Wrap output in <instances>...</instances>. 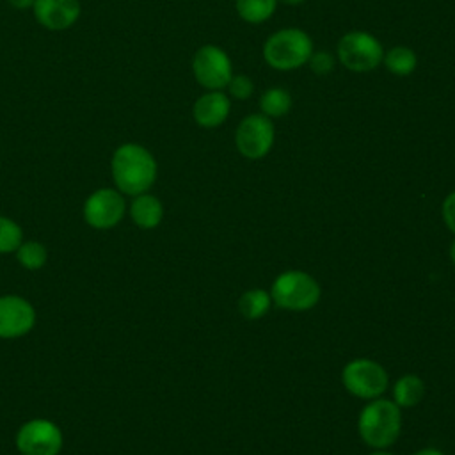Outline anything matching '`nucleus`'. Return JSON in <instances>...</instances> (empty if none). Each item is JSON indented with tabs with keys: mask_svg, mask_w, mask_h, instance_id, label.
<instances>
[{
	"mask_svg": "<svg viewBox=\"0 0 455 455\" xmlns=\"http://www.w3.org/2000/svg\"><path fill=\"white\" fill-rule=\"evenodd\" d=\"M114 183L121 194L139 196L151 188L156 180V160L140 144H121L110 160Z\"/></svg>",
	"mask_w": 455,
	"mask_h": 455,
	"instance_id": "1",
	"label": "nucleus"
},
{
	"mask_svg": "<svg viewBox=\"0 0 455 455\" xmlns=\"http://www.w3.org/2000/svg\"><path fill=\"white\" fill-rule=\"evenodd\" d=\"M402 427L400 407L391 400L375 398L359 414V435L371 448L391 446Z\"/></svg>",
	"mask_w": 455,
	"mask_h": 455,
	"instance_id": "2",
	"label": "nucleus"
},
{
	"mask_svg": "<svg viewBox=\"0 0 455 455\" xmlns=\"http://www.w3.org/2000/svg\"><path fill=\"white\" fill-rule=\"evenodd\" d=\"M313 53L311 37L295 27L274 32L263 44L265 62L277 71H291L307 64Z\"/></svg>",
	"mask_w": 455,
	"mask_h": 455,
	"instance_id": "3",
	"label": "nucleus"
},
{
	"mask_svg": "<svg viewBox=\"0 0 455 455\" xmlns=\"http://www.w3.org/2000/svg\"><path fill=\"white\" fill-rule=\"evenodd\" d=\"M272 300L290 311L311 309L320 299L318 283L306 272L288 270L275 277L270 290Z\"/></svg>",
	"mask_w": 455,
	"mask_h": 455,
	"instance_id": "4",
	"label": "nucleus"
},
{
	"mask_svg": "<svg viewBox=\"0 0 455 455\" xmlns=\"http://www.w3.org/2000/svg\"><path fill=\"white\" fill-rule=\"evenodd\" d=\"M336 57L348 71L368 73L382 62L384 50L380 41L370 32L352 30L338 41Z\"/></svg>",
	"mask_w": 455,
	"mask_h": 455,
	"instance_id": "5",
	"label": "nucleus"
},
{
	"mask_svg": "<svg viewBox=\"0 0 455 455\" xmlns=\"http://www.w3.org/2000/svg\"><path fill=\"white\" fill-rule=\"evenodd\" d=\"M192 73L201 87L208 91H222L233 76V64L220 46L203 44L194 53Z\"/></svg>",
	"mask_w": 455,
	"mask_h": 455,
	"instance_id": "6",
	"label": "nucleus"
},
{
	"mask_svg": "<svg viewBox=\"0 0 455 455\" xmlns=\"http://www.w3.org/2000/svg\"><path fill=\"white\" fill-rule=\"evenodd\" d=\"M275 130L270 117L263 114H249L235 132V146L242 156L249 160L263 158L274 144Z\"/></svg>",
	"mask_w": 455,
	"mask_h": 455,
	"instance_id": "7",
	"label": "nucleus"
},
{
	"mask_svg": "<svg viewBox=\"0 0 455 455\" xmlns=\"http://www.w3.org/2000/svg\"><path fill=\"white\" fill-rule=\"evenodd\" d=\"M341 380L348 393L366 400H373L380 396L387 387L386 370L371 359L350 361L343 368Z\"/></svg>",
	"mask_w": 455,
	"mask_h": 455,
	"instance_id": "8",
	"label": "nucleus"
},
{
	"mask_svg": "<svg viewBox=\"0 0 455 455\" xmlns=\"http://www.w3.org/2000/svg\"><path fill=\"white\" fill-rule=\"evenodd\" d=\"M16 448L21 455H59L62 450V432L50 419H30L20 427Z\"/></svg>",
	"mask_w": 455,
	"mask_h": 455,
	"instance_id": "9",
	"label": "nucleus"
},
{
	"mask_svg": "<svg viewBox=\"0 0 455 455\" xmlns=\"http://www.w3.org/2000/svg\"><path fill=\"white\" fill-rule=\"evenodd\" d=\"M126 212L124 197L114 188H98L84 203V219L94 229H110Z\"/></svg>",
	"mask_w": 455,
	"mask_h": 455,
	"instance_id": "10",
	"label": "nucleus"
},
{
	"mask_svg": "<svg viewBox=\"0 0 455 455\" xmlns=\"http://www.w3.org/2000/svg\"><path fill=\"white\" fill-rule=\"evenodd\" d=\"M36 323L32 304L18 295L0 297V338L14 339L28 334Z\"/></svg>",
	"mask_w": 455,
	"mask_h": 455,
	"instance_id": "11",
	"label": "nucleus"
},
{
	"mask_svg": "<svg viewBox=\"0 0 455 455\" xmlns=\"http://www.w3.org/2000/svg\"><path fill=\"white\" fill-rule=\"evenodd\" d=\"M32 11L41 27L60 32L76 23L82 5L78 0H36Z\"/></svg>",
	"mask_w": 455,
	"mask_h": 455,
	"instance_id": "12",
	"label": "nucleus"
},
{
	"mask_svg": "<svg viewBox=\"0 0 455 455\" xmlns=\"http://www.w3.org/2000/svg\"><path fill=\"white\" fill-rule=\"evenodd\" d=\"M231 110V100L222 91H208L201 94L192 107L194 121L203 128L220 126Z\"/></svg>",
	"mask_w": 455,
	"mask_h": 455,
	"instance_id": "13",
	"label": "nucleus"
},
{
	"mask_svg": "<svg viewBox=\"0 0 455 455\" xmlns=\"http://www.w3.org/2000/svg\"><path fill=\"white\" fill-rule=\"evenodd\" d=\"M135 199L130 204V217L132 220L142 229H153L160 224L164 217V206L158 197L151 194H139L133 196Z\"/></svg>",
	"mask_w": 455,
	"mask_h": 455,
	"instance_id": "14",
	"label": "nucleus"
},
{
	"mask_svg": "<svg viewBox=\"0 0 455 455\" xmlns=\"http://www.w3.org/2000/svg\"><path fill=\"white\" fill-rule=\"evenodd\" d=\"M382 64L389 73L396 76H409L418 68V57L407 46H393L387 52H384Z\"/></svg>",
	"mask_w": 455,
	"mask_h": 455,
	"instance_id": "15",
	"label": "nucleus"
},
{
	"mask_svg": "<svg viewBox=\"0 0 455 455\" xmlns=\"http://www.w3.org/2000/svg\"><path fill=\"white\" fill-rule=\"evenodd\" d=\"M425 393V384L416 375H403L395 382L393 395L398 407H414Z\"/></svg>",
	"mask_w": 455,
	"mask_h": 455,
	"instance_id": "16",
	"label": "nucleus"
},
{
	"mask_svg": "<svg viewBox=\"0 0 455 455\" xmlns=\"http://www.w3.org/2000/svg\"><path fill=\"white\" fill-rule=\"evenodd\" d=\"M279 0H235L238 16L247 23H263L272 18Z\"/></svg>",
	"mask_w": 455,
	"mask_h": 455,
	"instance_id": "17",
	"label": "nucleus"
},
{
	"mask_svg": "<svg viewBox=\"0 0 455 455\" xmlns=\"http://www.w3.org/2000/svg\"><path fill=\"white\" fill-rule=\"evenodd\" d=\"M291 108V96L286 89L270 87L259 96V110L267 117H283Z\"/></svg>",
	"mask_w": 455,
	"mask_h": 455,
	"instance_id": "18",
	"label": "nucleus"
},
{
	"mask_svg": "<svg viewBox=\"0 0 455 455\" xmlns=\"http://www.w3.org/2000/svg\"><path fill=\"white\" fill-rule=\"evenodd\" d=\"M270 300H272V297H270L265 290L254 288V290L245 291V293L240 297V300H238V309H240V313H242L247 320H256V318L263 316V315L268 311Z\"/></svg>",
	"mask_w": 455,
	"mask_h": 455,
	"instance_id": "19",
	"label": "nucleus"
},
{
	"mask_svg": "<svg viewBox=\"0 0 455 455\" xmlns=\"http://www.w3.org/2000/svg\"><path fill=\"white\" fill-rule=\"evenodd\" d=\"M16 258L20 265L27 270H39L46 263V247L36 240L30 242H21L20 247L16 249Z\"/></svg>",
	"mask_w": 455,
	"mask_h": 455,
	"instance_id": "20",
	"label": "nucleus"
},
{
	"mask_svg": "<svg viewBox=\"0 0 455 455\" xmlns=\"http://www.w3.org/2000/svg\"><path fill=\"white\" fill-rule=\"evenodd\" d=\"M23 240L21 228L9 217L0 215V254L14 252Z\"/></svg>",
	"mask_w": 455,
	"mask_h": 455,
	"instance_id": "21",
	"label": "nucleus"
},
{
	"mask_svg": "<svg viewBox=\"0 0 455 455\" xmlns=\"http://www.w3.org/2000/svg\"><path fill=\"white\" fill-rule=\"evenodd\" d=\"M226 89L231 98L247 100L254 92V84L247 75H233Z\"/></svg>",
	"mask_w": 455,
	"mask_h": 455,
	"instance_id": "22",
	"label": "nucleus"
},
{
	"mask_svg": "<svg viewBox=\"0 0 455 455\" xmlns=\"http://www.w3.org/2000/svg\"><path fill=\"white\" fill-rule=\"evenodd\" d=\"M307 66L311 68V71L315 75H327L334 68V55L331 52H325V50L313 52L309 60H307Z\"/></svg>",
	"mask_w": 455,
	"mask_h": 455,
	"instance_id": "23",
	"label": "nucleus"
},
{
	"mask_svg": "<svg viewBox=\"0 0 455 455\" xmlns=\"http://www.w3.org/2000/svg\"><path fill=\"white\" fill-rule=\"evenodd\" d=\"M443 219L451 233H455V190L443 201Z\"/></svg>",
	"mask_w": 455,
	"mask_h": 455,
	"instance_id": "24",
	"label": "nucleus"
},
{
	"mask_svg": "<svg viewBox=\"0 0 455 455\" xmlns=\"http://www.w3.org/2000/svg\"><path fill=\"white\" fill-rule=\"evenodd\" d=\"M7 2H9V5H11V7L23 11V9H28V7H32L36 0H7Z\"/></svg>",
	"mask_w": 455,
	"mask_h": 455,
	"instance_id": "25",
	"label": "nucleus"
},
{
	"mask_svg": "<svg viewBox=\"0 0 455 455\" xmlns=\"http://www.w3.org/2000/svg\"><path fill=\"white\" fill-rule=\"evenodd\" d=\"M414 455H444V453H443V451H439V450H435V448H425V450L416 451Z\"/></svg>",
	"mask_w": 455,
	"mask_h": 455,
	"instance_id": "26",
	"label": "nucleus"
},
{
	"mask_svg": "<svg viewBox=\"0 0 455 455\" xmlns=\"http://www.w3.org/2000/svg\"><path fill=\"white\" fill-rule=\"evenodd\" d=\"M281 4H286V5H299V4H304L306 0H279Z\"/></svg>",
	"mask_w": 455,
	"mask_h": 455,
	"instance_id": "27",
	"label": "nucleus"
},
{
	"mask_svg": "<svg viewBox=\"0 0 455 455\" xmlns=\"http://www.w3.org/2000/svg\"><path fill=\"white\" fill-rule=\"evenodd\" d=\"M450 258H451V261L455 265V240L451 242V247H450Z\"/></svg>",
	"mask_w": 455,
	"mask_h": 455,
	"instance_id": "28",
	"label": "nucleus"
},
{
	"mask_svg": "<svg viewBox=\"0 0 455 455\" xmlns=\"http://www.w3.org/2000/svg\"><path fill=\"white\" fill-rule=\"evenodd\" d=\"M370 455H391V453H387V451H373Z\"/></svg>",
	"mask_w": 455,
	"mask_h": 455,
	"instance_id": "29",
	"label": "nucleus"
}]
</instances>
